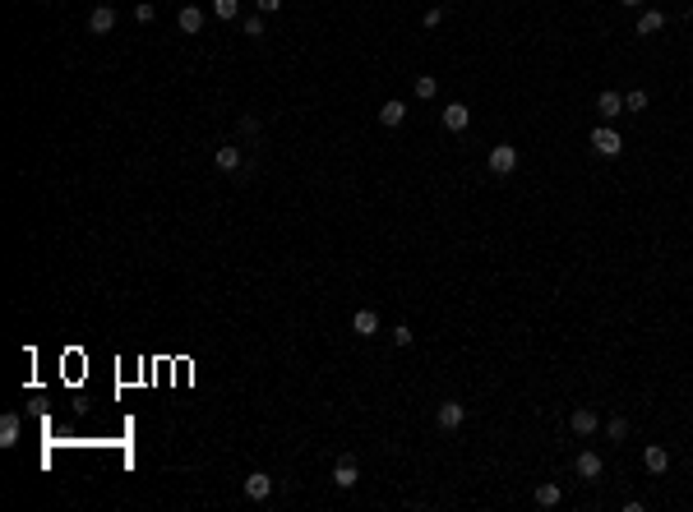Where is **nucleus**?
I'll return each instance as SVG.
<instances>
[{
	"instance_id": "nucleus-1",
	"label": "nucleus",
	"mask_w": 693,
	"mask_h": 512,
	"mask_svg": "<svg viewBox=\"0 0 693 512\" xmlns=\"http://www.w3.org/2000/svg\"><path fill=\"white\" fill-rule=\"evenodd\" d=\"M462 420H467V406H462V401L448 397V401H439V406H435V425L448 429V434H453V429H462Z\"/></svg>"
},
{
	"instance_id": "nucleus-5",
	"label": "nucleus",
	"mask_w": 693,
	"mask_h": 512,
	"mask_svg": "<svg viewBox=\"0 0 693 512\" xmlns=\"http://www.w3.org/2000/svg\"><path fill=\"white\" fill-rule=\"evenodd\" d=\"M642 466H647L652 476H666V471H670V452L661 448V443H647V448H642Z\"/></svg>"
},
{
	"instance_id": "nucleus-23",
	"label": "nucleus",
	"mask_w": 693,
	"mask_h": 512,
	"mask_svg": "<svg viewBox=\"0 0 693 512\" xmlns=\"http://www.w3.org/2000/svg\"><path fill=\"white\" fill-rule=\"evenodd\" d=\"M134 19H139V24H153V19H158V5H148V0L134 5Z\"/></svg>"
},
{
	"instance_id": "nucleus-22",
	"label": "nucleus",
	"mask_w": 693,
	"mask_h": 512,
	"mask_svg": "<svg viewBox=\"0 0 693 512\" xmlns=\"http://www.w3.org/2000/svg\"><path fill=\"white\" fill-rule=\"evenodd\" d=\"M606 434H610L614 443H619L624 434H629V420H624V416H614V420H606Z\"/></svg>"
},
{
	"instance_id": "nucleus-6",
	"label": "nucleus",
	"mask_w": 693,
	"mask_h": 512,
	"mask_svg": "<svg viewBox=\"0 0 693 512\" xmlns=\"http://www.w3.org/2000/svg\"><path fill=\"white\" fill-rule=\"evenodd\" d=\"M268 494H273V476H263V471H250V480H246V498H250V503H263Z\"/></svg>"
},
{
	"instance_id": "nucleus-29",
	"label": "nucleus",
	"mask_w": 693,
	"mask_h": 512,
	"mask_svg": "<svg viewBox=\"0 0 693 512\" xmlns=\"http://www.w3.org/2000/svg\"><path fill=\"white\" fill-rule=\"evenodd\" d=\"M689 19H693V5H689Z\"/></svg>"
},
{
	"instance_id": "nucleus-28",
	"label": "nucleus",
	"mask_w": 693,
	"mask_h": 512,
	"mask_svg": "<svg viewBox=\"0 0 693 512\" xmlns=\"http://www.w3.org/2000/svg\"><path fill=\"white\" fill-rule=\"evenodd\" d=\"M619 5H642V0H619Z\"/></svg>"
},
{
	"instance_id": "nucleus-18",
	"label": "nucleus",
	"mask_w": 693,
	"mask_h": 512,
	"mask_svg": "<svg viewBox=\"0 0 693 512\" xmlns=\"http://www.w3.org/2000/svg\"><path fill=\"white\" fill-rule=\"evenodd\" d=\"M536 508H555V503H560V498H564V489L560 485H536Z\"/></svg>"
},
{
	"instance_id": "nucleus-19",
	"label": "nucleus",
	"mask_w": 693,
	"mask_h": 512,
	"mask_svg": "<svg viewBox=\"0 0 693 512\" xmlns=\"http://www.w3.org/2000/svg\"><path fill=\"white\" fill-rule=\"evenodd\" d=\"M236 14H241V0H213V19H222V24H231Z\"/></svg>"
},
{
	"instance_id": "nucleus-9",
	"label": "nucleus",
	"mask_w": 693,
	"mask_h": 512,
	"mask_svg": "<svg viewBox=\"0 0 693 512\" xmlns=\"http://www.w3.org/2000/svg\"><path fill=\"white\" fill-rule=\"evenodd\" d=\"M19 434H24V420H19L14 411H5V416H0V448H14Z\"/></svg>"
},
{
	"instance_id": "nucleus-25",
	"label": "nucleus",
	"mask_w": 693,
	"mask_h": 512,
	"mask_svg": "<svg viewBox=\"0 0 693 512\" xmlns=\"http://www.w3.org/2000/svg\"><path fill=\"white\" fill-rule=\"evenodd\" d=\"M246 37H263V19H259V14L246 19Z\"/></svg>"
},
{
	"instance_id": "nucleus-8",
	"label": "nucleus",
	"mask_w": 693,
	"mask_h": 512,
	"mask_svg": "<svg viewBox=\"0 0 693 512\" xmlns=\"http://www.w3.org/2000/svg\"><path fill=\"white\" fill-rule=\"evenodd\" d=\"M444 125H448L453 134H462L467 125H472V111H467V102H448V106H444Z\"/></svg>"
},
{
	"instance_id": "nucleus-13",
	"label": "nucleus",
	"mask_w": 693,
	"mask_h": 512,
	"mask_svg": "<svg viewBox=\"0 0 693 512\" xmlns=\"http://www.w3.org/2000/svg\"><path fill=\"white\" fill-rule=\"evenodd\" d=\"M213 166L218 171H241V148H231V143H222V148H213Z\"/></svg>"
},
{
	"instance_id": "nucleus-12",
	"label": "nucleus",
	"mask_w": 693,
	"mask_h": 512,
	"mask_svg": "<svg viewBox=\"0 0 693 512\" xmlns=\"http://www.w3.org/2000/svg\"><path fill=\"white\" fill-rule=\"evenodd\" d=\"M356 480H360V466H356L351 457H343V461L333 466V485H338V489H356Z\"/></svg>"
},
{
	"instance_id": "nucleus-24",
	"label": "nucleus",
	"mask_w": 693,
	"mask_h": 512,
	"mask_svg": "<svg viewBox=\"0 0 693 512\" xmlns=\"http://www.w3.org/2000/svg\"><path fill=\"white\" fill-rule=\"evenodd\" d=\"M421 24H425V28H439V24H444V5H435V9H425V19H421Z\"/></svg>"
},
{
	"instance_id": "nucleus-10",
	"label": "nucleus",
	"mask_w": 693,
	"mask_h": 512,
	"mask_svg": "<svg viewBox=\"0 0 693 512\" xmlns=\"http://www.w3.org/2000/svg\"><path fill=\"white\" fill-rule=\"evenodd\" d=\"M111 28H116V9L111 5H97L93 14H88V33L102 37V33H111Z\"/></svg>"
},
{
	"instance_id": "nucleus-16",
	"label": "nucleus",
	"mask_w": 693,
	"mask_h": 512,
	"mask_svg": "<svg viewBox=\"0 0 693 512\" xmlns=\"http://www.w3.org/2000/svg\"><path fill=\"white\" fill-rule=\"evenodd\" d=\"M661 28H666V14H661V9L638 14V37H652V33H661Z\"/></svg>"
},
{
	"instance_id": "nucleus-17",
	"label": "nucleus",
	"mask_w": 693,
	"mask_h": 512,
	"mask_svg": "<svg viewBox=\"0 0 693 512\" xmlns=\"http://www.w3.org/2000/svg\"><path fill=\"white\" fill-rule=\"evenodd\" d=\"M597 111H601V116H606V121H614V116H619V111H624V97H619V93H610V88H606V93H601V97H597Z\"/></svg>"
},
{
	"instance_id": "nucleus-21",
	"label": "nucleus",
	"mask_w": 693,
	"mask_h": 512,
	"mask_svg": "<svg viewBox=\"0 0 693 512\" xmlns=\"http://www.w3.org/2000/svg\"><path fill=\"white\" fill-rule=\"evenodd\" d=\"M624 111H647V93H642V88H633V93L624 97Z\"/></svg>"
},
{
	"instance_id": "nucleus-15",
	"label": "nucleus",
	"mask_w": 693,
	"mask_h": 512,
	"mask_svg": "<svg viewBox=\"0 0 693 512\" xmlns=\"http://www.w3.org/2000/svg\"><path fill=\"white\" fill-rule=\"evenodd\" d=\"M403 121H407V106L398 102V97H388V102L379 106V125H388V130H398Z\"/></svg>"
},
{
	"instance_id": "nucleus-27",
	"label": "nucleus",
	"mask_w": 693,
	"mask_h": 512,
	"mask_svg": "<svg viewBox=\"0 0 693 512\" xmlns=\"http://www.w3.org/2000/svg\"><path fill=\"white\" fill-rule=\"evenodd\" d=\"M255 5L263 9V14H273V9H282V0H255Z\"/></svg>"
},
{
	"instance_id": "nucleus-11",
	"label": "nucleus",
	"mask_w": 693,
	"mask_h": 512,
	"mask_svg": "<svg viewBox=\"0 0 693 512\" xmlns=\"http://www.w3.org/2000/svg\"><path fill=\"white\" fill-rule=\"evenodd\" d=\"M203 24H208V19H203L199 5H185L181 14H176V28H181V33H203Z\"/></svg>"
},
{
	"instance_id": "nucleus-7",
	"label": "nucleus",
	"mask_w": 693,
	"mask_h": 512,
	"mask_svg": "<svg viewBox=\"0 0 693 512\" xmlns=\"http://www.w3.org/2000/svg\"><path fill=\"white\" fill-rule=\"evenodd\" d=\"M569 425H573V434H578V439H587V434H597V429H601V420H597V411L578 406V411L569 416Z\"/></svg>"
},
{
	"instance_id": "nucleus-3",
	"label": "nucleus",
	"mask_w": 693,
	"mask_h": 512,
	"mask_svg": "<svg viewBox=\"0 0 693 512\" xmlns=\"http://www.w3.org/2000/svg\"><path fill=\"white\" fill-rule=\"evenodd\" d=\"M490 171L495 175H513V171H518V148H513V143H495L490 148Z\"/></svg>"
},
{
	"instance_id": "nucleus-14",
	"label": "nucleus",
	"mask_w": 693,
	"mask_h": 512,
	"mask_svg": "<svg viewBox=\"0 0 693 512\" xmlns=\"http://www.w3.org/2000/svg\"><path fill=\"white\" fill-rule=\"evenodd\" d=\"M351 332H356V337H375V332H379V314L375 309H356V314H351Z\"/></svg>"
},
{
	"instance_id": "nucleus-4",
	"label": "nucleus",
	"mask_w": 693,
	"mask_h": 512,
	"mask_svg": "<svg viewBox=\"0 0 693 512\" xmlns=\"http://www.w3.org/2000/svg\"><path fill=\"white\" fill-rule=\"evenodd\" d=\"M573 471H578V480H601V471H606V461H601V452L582 448L578 461H573Z\"/></svg>"
},
{
	"instance_id": "nucleus-26",
	"label": "nucleus",
	"mask_w": 693,
	"mask_h": 512,
	"mask_svg": "<svg viewBox=\"0 0 693 512\" xmlns=\"http://www.w3.org/2000/svg\"><path fill=\"white\" fill-rule=\"evenodd\" d=\"M393 342H398V347H412V328H407V323H398V328H393Z\"/></svg>"
},
{
	"instance_id": "nucleus-2",
	"label": "nucleus",
	"mask_w": 693,
	"mask_h": 512,
	"mask_svg": "<svg viewBox=\"0 0 693 512\" xmlns=\"http://www.w3.org/2000/svg\"><path fill=\"white\" fill-rule=\"evenodd\" d=\"M592 153H597V157H619L624 139L610 130V125H601V130H592Z\"/></svg>"
},
{
	"instance_id": "nucleus-20",
	"label": "nucleus",
	"mask_w": 693,
	"mask_h": 512,
	"mask_svg": "<svg viewBox=\"0 0 693 512\" xmlns=\"http://www.w3.org/2000/svg\"><path fill=\"white\" fill-rule=\"evenodd\" d=\"M435 93H439V78L435 74H421V78H416V97H421V102H430Z\"/></svg>"
}]
</instances>
